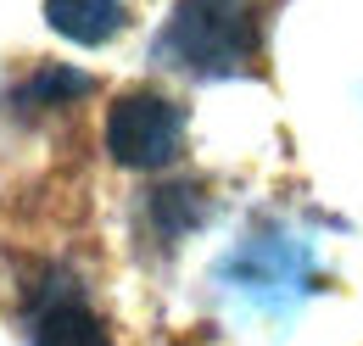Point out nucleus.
Wrapping results in <instances>:
<instances>
[{
    "label": "nucleus",
    "instance_id": "1",
    "mask_svg": "<svg viewBox=\"0 0 363 346\" xmlns=\"http://www.w3.org/2000/svg\"><path fill=\"white\" fill-rule=\"evenodd\" d=\"M157 56L196 79H235L257 56L252 0H179L157 34Z\"/></svg>",
    "mask_w": 363,
    "mask_h": 346
},
{
    "label": "nucleus",
    "instance_id": "2",
    "mask_svg": "<svg viewBox=\"0 0 363 346\" xmlns=\"http://www.w3.org/2000/svg\"><path fill=\"white\" fill-rule=\"evenodd\" d=\"M106 151L129 173L168 168L184 151V112L157 89H129L106 106Z\"/></svg>",
    "mask_w": 363,
    "mask_h": 346
},
{
    "label": "nucleus",
    "instance_id": "3",
    "mask_svg": "<svg viewBox=\"0 0 363 346\" xmlns=\"http://www.w3.org/2000/svg\"><path fill=\"white\" fill-rule=\"evenodd\" d=\"M224 279L235 291L279 307V302H291V296H302V291H313V262H308V252L296 240H285L279 229H257L252 240H240L229 252Z\"/></svg>",
    "mask_w": 363,
    "mask_h": 346
},
{
    "label": "nucleus",
    "instance_id": "4",
    "mask_svg": "<svg viewBox=\"0 0 363 346\" xmlns=\"http://www.w3.org/2000/svg\"><path fill=\"white\" fill-rule=\"evenodd\" d=\"M28 341L34 346H112V335L67 279H50L28 307Z\"/></svg>",
    "mask_w": 363,
    "mask_h": 346
},
{
    "label": "nucleus",
    "instance_id": "5",
    "mask_svg": "<svg viewBox=\"0 0 363 346\" xmlns=\"http://www.w3.org/2000/svg\"><path fill=\"white\" fill-rule=\"evenodd\" d=\"M45 23L73 45H106L123 34L129 6L123 0H45Z\"/></svg>",
    "mask_w": 363,
    "mask_h": 346
},
{
    "label": "nucleus",
    "instance_id": "6",
    "mask_svg": "<svg viewBox=\"0 0 363 346\" xmlns=\"http://www.w3.org/2000/svg\"><path fill=\"white\" fill-rule=\"evenodd\" d=\"M201 218H207V196H201V184H190V179H168V184H157V190L145 196V229H151L162 246L184 240Z\"/></svg>",
    "mask_w": 363,
    "mask_h": 346
},
{
    "label": "nucleus",
    "instance_id": "7",
    "mask_svg": "<svg viewBox=\"0 0 363 346\" xmlns=\"http://www.w3.org/2000/svg\"><path fill=\"white\" fill-rule=\"evenodd\" d=\"M84 89H90V79L73 73V67H40L23 95H28V101H79Z\"/></svg>",
    "mask_w": 363,
    "mask_h": 346
}]
</instances>
